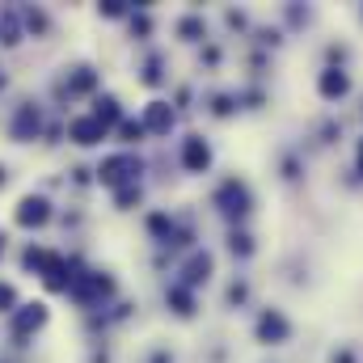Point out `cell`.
Here are the masks:
<instances>
[{
    "mask_svg": "<svg viewBox=\"0 0 363 363\" xmlns=\"http://www.w3.org/2000/svg\"><path fill=\"white\" fill-rule=\"evenodd\" d=\"M0 250H4V241H0Z\"/></svg>",
    "mask_w": 363,
    "mask_h": 363,
    "instance_id": "cell-5",
    "label": "cell"
},
{
    "mask_svg": "<svg viewBox=\"0 0 363 363\" xmlns=\"http://www.w3.org/2000/svg\"><path fill=\"white\" fill-rule=\"evenodd\" d=\"M0 182H4V169H0Z\"/></svg>",
    "mask_w": 363,
    "mask_h": 363,
    "instance_id": "cell-4",
    "label": "cell"
},
{
    "mask_svg": "<svg viewBox=\"0 0 363 363\" xmlns=\"http://www.w3.org/2000/svg\"><path fill=\"white\" fill-rule=\"evenodd\" d=\"M0 304H13V287H0Z\"/></svg>",
    "mask_w": 363,
    "mask_h": 363,
    "instance_id": "cell-3",
    "label": "cell"
},
{
    "mask_svg": "<svg viewBox=\"0 0 363 363\" xmlns=\"http://www.w3.org/2000/svg\"><path fill=\"white\" fill-rule=\"evenodd\" d=\"M17 220H21V224H43V220H47V203H43V199H26L21 211H17Z\"/></svg>",
    "mask_w": 363,
    "mask_h": 363,
    "instance_id": "cell-1",
    "label": "cell"
},
{
    "mask_svg": "<svg viewBox=\"0 0 363 363\" xmlns=\"http://www.w3.org/2000/svg\"><path fill=\"white\" fill-rule=\"evenodd\" d=\"M72 135H77L81 144H93V140L101 135V123H93V118H81V123L72 127Z\"/></svg>",
    "mask_w": 363,
    "mask_h": 363,
    "instance_id": "cell-2",
    "label": "cell"
}]
</instances>
